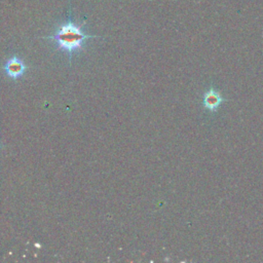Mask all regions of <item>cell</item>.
<instances>
[{"mask_svg":"<svg viewBox=\"0 0 263 263\" xmlns=\"http://www.w3.org/2000/svg\"><path fill=\"white\" fill-rule=\"evenodd\" d=\"M82 24L76 25L70 18L67 23H64L59 27V29L55 32L54 35L45 36L43 38L54 40L57 43L58 47L69 54L71 59L73 52L81 50L83 48L85 40L98 37L85 34L82 31Z\"/></svg>","mask_w":263,"mask_h":263,"instance_id":"6da1fadb","label":"cell"},{"mask_svg":"<svg viewBox=\"0 0 263 263\" xmlns=\"http://www.w3.org/2000/svg\"><path fill=\"white\" fill-rule=\"evenodd\" d=\"M224 102L225 99L222 94L214 87H211V89L204 92L202 96V106L210 113H216Z\"/></svg>","mask_w":263,"mask_h":263,"instance_id":"7a4b0ae2","label":"cell"},{"mask_svg":"<svg viewBox=\"0 0 263 263\" xmlns=\"http://www.w3.org/2000/svg\"><path fill=\"white\" fill-rule=\"evenodd\" d=\"M27 70V66L25 63L17 57H13L6 63L5 71L13 79H17L21 77L25 71Z\"/></svg>","mask_w":263,"mask_h":263,"instance_id":"3957f363","label":"cell"}]
</instances>
